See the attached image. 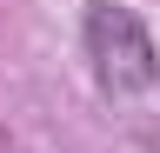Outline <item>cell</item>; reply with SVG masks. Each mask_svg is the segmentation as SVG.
I'll return each mask as SVG.
<instances>
[{"label": "cell", "instance_id": "obj_1", "mask_svg": "<svg viewBox=\"0 0 160 153\" xmlns=\"http://www.w3.org/2000/svg\"><path fill=\"white\" fill-rule=\"evenodd\" d=\"M80 40H87V60H93V73H100L107 93H147L160 80V47H153V33H147V20L133 7L87 0Z\"/></svg>", "mask_w": 160, "mask_h": 153}]
</instances>
